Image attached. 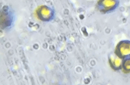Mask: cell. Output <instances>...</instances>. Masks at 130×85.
<instances>
[{
  "label": "cell",
  "instance_id": "obj_1",
  "mask_svg": "<svg viewBox=\"0 0 130 85\" xmlns=\"http://www.w3.org/2000/svg\"><path fill=\"white\" fill-rule=\"evenodd\" d=\"M53 10L47 6H41L37 11L38 17L40 20L44 21H48L51 20L54 16Z\"/></svg>",
  "mask_w": 130,
  "mask_h": 85
},
{
  "label": "cell",
  "instance_id": "obj_2",
  "mask_svg": "<svg viewBox=\"0 0 130 85\" xmlns=\"http://www.w3.org/2000/svg\"><path fill=\"white\" fill-rule=\"evenodd\" d=\"M119 3V0H99L97 6L101 11L108 12L116 8Z\"/></svg>",
  "mask_w": 130,
  "mask_h": 85
},
{
  "label": "cell",
  "instance_id": "obj_3",
  "mask_svg": "<svg viewBox=\"0 0 130 85\" xmlns=\"http://www.w3.org/2000/svg\"><path fill=\"white\" fill-rule=\"evenodd\" d=\"M9 8L6 7L3 8V12H1V27L3 29L11 26L12 22L11 12H8Z\"/></svg>",
  "mask_w": 130,
  "mask_h": 85
},
{
  "label": "cell",
  "instance_id": "obj_4",
  "mask_svg": "<svg viewBox=\"0 0 130 85\" xmlns=\"http://www.w3.org/2000/svg\"><path fill=\"white\" fill-rule=\"evenodd\" d=\"M118 51L119 54L122 57L130 56V41H121L118 46Z\"/></svg>",
  "mask_w": 130,
  "mask_h": 85
},
{
  "label": "cell",
  "instance_id": "obj_5",
  "mask_svg": "<svg viewBox=\"0 0 130 85\" xmlns=\"http://www.w3.org/2000/svg\"><path fill=\"white\" fill-rule=\"evenodd\" d=\"M111 62L112 64L115 68H118L120 67L121 63V60L119 58L117 57H112L111 59Z\"/></svg>",
  "mask_w": 130,
  "mask_h": 85
},
{
  "label": "cell",
  "instance_id": "obj_6",
  "mask_svg": "<svg viewBox=\"0 0 130 85\" xmlns=\"http://www.w3.org/2000/svg\"><path fill=\"white\" fill-rule=\"evenodd\" d=\"M124 69L126 71H130V58L126 60L123 64Z\"/></svg>",
  "mask_w": 130,
  "mask_h": 85
}]
</instances>
